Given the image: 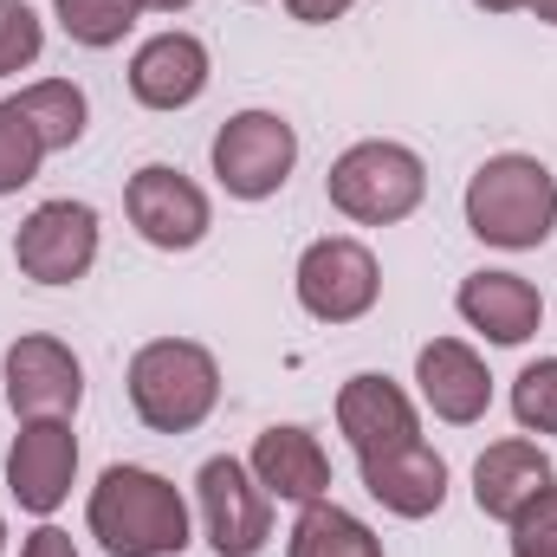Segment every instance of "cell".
<instances>
[{
    "label": "cell",
    "instance_id": "6da1fadb",
    "mask_svg": "<svg viewBox=\"0 0 557 557\" xmlns=\"http://www.w3.org/2000/svg\"><path fill=\"white\" fill-rule=\"evenodd\" d=\"M85 519H91V539L111 557H175L188 545V506L149 467H104Z\"/></svg>",
    "mask_w": 557,
    "mask_h": 557
},
{
    "label": "cell",
    "instance_id": "7a4b0ae2",
    "mask_svg": "<svg viewBox=\"0 0 557 557\" xmlns=\"http://www.w3.org/2000/svg\"><path fill=\"white\" fill-rule=\"evenodd\" d=\"M467 227L486 247L525 253L545 247L557 227V175L539 156H493L467 182Z\"/></svg>",
    "mask_w": 557,
    "mask_h": 557
},
{
    "label": "cell",
    "instance_id": "3957f363",
    "mask_svg": "<svg viewBox=\"0 0 557 557\" xmlns=\"http://www.w3.org/2000/svg\"><path fill=\"white\" fill-rule=\"evenodd\" d=\"M221 403V363L214 350L188 337H156L131 357V409L156 434H195Z\"/></svg>",
    "mask_w": 557,
    "mask_h": 557
},
{
    "label": "cell",
    "instance_id": "277c9868",
    "mask_svg": "<svg viewBox=\"0 0 557 557\" xmlns=\"http://www.w3.org/2000/svg\"><path fill=\"white\" fill-rule=\"evenodd\" d=\"M324 195L337 214L363 221V227H389V221H409L428 195V169H421L416 149L403 143H357L331 162L324 175Z\"/></svg>",
    "mask_w": 557,
    "mask_h": 557
},
{
    "label": "cell",
    "instance_id": "5b68a950",
    "mask_svg": "<svg viewBox=\"0 0 557 557\" xmlns=\"http://www.w3.org/2000/svg\"><path fill=\"white\" fill-rule=\"evenodd\" d=\"M195 499H201V525L214 557H260L273 539V493L253 480V467H240L234 454H214L195 473Z\"/></svg>",
    "mask_w": 557,
    "mask_h": 557
},
{
    "label": "cell",
    "instance_id": "8992f818",
    "mask_svg": "<svg viewBox=\"0 0 557 557\" xmlns=\"http://www.w3.org/2000/svg\"><path fill=\"white\" fill-rule=\"evenodd\" d=\"M298 131L278 111H240L214 131V175L234 201H267L292 182Z\"/></svg>",
    "mask_w": 557,
    "mask_h": 557
},
{
    "label": "cell",
    "instance_id": "52a82bcc",
    "mask_svg": "<svg viewBox=\"0 0 557 557\" xmlns=\"http://www.w3.org/2000/svg\"><path fill=\"white\" fill-rule=\"evenodd\" d=\"M383 292V267L363 240H311L305 260H298V305L318 318V324H357Z\"/></svg>",
    "mask_w": 557,
    "mask_h": 557
},
{
    "label": "cell",
    "instance_id": "ba28073f",
    "mask_svg": "<svg viewBox=\"0 0 557 557\" xmlns=\"http://www.w3.org/2000/svg\"><path fill=\"white\" fill-rule=\"evenodd\" d=\"M13 260L33 285H72L91 273L98 260V214L85 201H39L20 234H13Z\"/></svg>",
    "mask_w": 557,
    "mask_h": 557
},
{
    "label": "cell",
    "instance_id": "9c48e42d",
    "mask_svg": "<svg viewBox=\"0 0 557 557\" xmlns=\"http://www.w3.org/2000/svg\"><path fill=\"white\" fill-rule=\"evenodd\" d=\"M124 214H131V227L143 240L162 247V253H188V247L208 240V195L182 169H169V162H149V169L131 175Z\"/></svg>",
    "mask_w": 557,
    "mask_h": 557
},
{
    "label": "cell",
    "instance_id": "30bf717a",
    "mask_svg": "<svg viewBox=\"0 0 557 557\" xmlns=\"http://www.w3.org/2000/svg\"><path fill=\"white\" fill-rule=\"evenodd\" d=\"M0 376H7V403H13L20 421H65L85 403V370H78V357H72L59 337H46V331L20 337V344L7 350Z\"/></svg>",
    "mask_w": 557,
    "mask_h": 557
},
{
    "label": "cell",
    "instance_id": "8fae6325",
    "mask_svg": "<svg viewBox=\"0 0 557 557\" xmlns=\"http://www.w3.org/2000/svg\"><path fill=\"white\" fill-rule=\"evenodd\" d=\"M78 473V434L65 421H20L13 454H7V486L26 512H59Z\"/></svg>",
    "mask_w": 557,
    "mask_h": 557
},
{
    "label": "cell",
    "instance_id": "7c38bea8",
    "mask_svg": "<svg viewBox=\"0 0 557 557\" xmlns=\"http://www.w3.org/2000/svg\"><path fill=\"white\" fill-rule=\"evenodd\" d=\"M208 91V46L195 33H156L131 59V98L143 111H188Z\"/></svg>",
    "mask_w": 557,
    "mask_h": 557
},
{
    "label": "cell",
    "instance_id": "4fadbf2b",
    "mask_svg": "<svg viewBox=\"0 0 557 557\" xmlns=\"http://www.w3.org/2000/svg\"><path fill=\"white\" fill-rule=\"evenodd\" d=\"M416 383H421V403L441 421H454V428H473V421L493 409V376H486V363H480L460 337L421 344Z\"/></svg>",
    "mask_w": 557,
    "mask_h": 557
},
{
    "label": "cell",
    "instance_id": "5bb4252c",
    "mask_svg": "<svg viewBox=\"0 0 557 557\" xmlns=\"http://www.w3.org/2000/svg\"><path fill=\"white\" fill-rule=\"evenodd\" d=\"M337 428L350 434L357 460L421 441L416 434V403H409L389 376H376V370H363V376H350V383L337 389Z\"/></svg>",
    "mask_w": 557,
    "mask_h": 557
},
{
    "label": "cell",
    "instance_id": "9a60e30c",
    "mask_svg": "<svg viewBox=\"0 0 557 557\" xmlns=\"http://www.w3.org/2000/svg\"><path fill=\"white\" fill-rule=\"evenodd\" d=\"M363 486H370V499H383V512H396V519H428V512H441V499H447V460H441L428 441L389 447V454H363Z\"/></svg>",
    "mask_w": 557,
    "mask_h": 557
},
{
    "label": "cell",
    "instance_id": "2e32d148",
    "mask_svg": "<svg viewBox=\"0 0 557 557\" xmlns=\"http://www.w3.org/2000/svg\"><path fill=\"white\" fill-rule=\"evenodd\" d=\"M545 486H557L552 460H545V447L539 441H493L480 460H473V506L486 512V519H519Z\"/></svg>",
    "mask_w": 557,
    "mask_h": 557
},
{
    "label": "cell",
    "instance_id": "e0dca14e",
    "mask_svg": "<svg viewBox=\"0 0 557 557\" xmlns=\"http://www.w3.org/2000/svg\"><path fill=\"white\" fill-rule=\"evenodd\" d=\"M454 305H460V318H467L473 331H486L493 344H525V337L545 324L539 285L519 278V273H467L460 292H454Z\"/></svg>",
    "mask_w": 557,
    "mask_h": 557
},
{
    "label": "cell",
    "instance_id": "ac0fdd59",
    "mask_svg": "<svg viewBox=\"0 0 557 557\" xmlns=\"http://www.w3.org/2000/svg\"><path fill=\"white\" fill-rule=\"evenodd\" d=\"M247 467H253V480L273 499H292V506H311V499L331 493V460H324V447H318L311 428H267L253 441Z\"/></svg>",
    "mask_w": 557,
    "mask_h": 557
},
{
    "label": "cell",
    "instance_id": "d6986e66",
    "mask_svg": "<svg viewBox=\"0 0 557 557\" xmlns=\"http://www.w3.org/2000/svg\"><path fill=\"white\" fill-rule=\"evenodd\" d=\"M26 124H33V137L46 143V156L52 149H72V143L85 137V117H91V104H85V91L72 85V78H39V85H26L20 98H7Z\"/></svg>",
    "mask_w": 557,
    "mask_h": 557
},
{
    "label": "cell",
    "instance_id": "ffe728a7",
    "mask_svg": "<svg viewBox=\"0 0 557 557\" xmlns=\"http://www.w3.org/2000/svg\"><path fill=\"white\" fill-rule=\"evenodd\" d=\"M292 557H383V539L357 512H344L331 499H311L292 525Z\"/></svg>",
    "mask_w": 557,
    "mask_h": 557
},
{
    "label": "cell",
    "instance_id": "44dd1931",
    "mask_svg": "<svg viewBox=\"0 0 557 557\" xmlns=\"http://www.w3.org/2000/svg\"><path fill=\"white\" fill-rule=\"evenodd\" d=\"M52 13H59V26H65L78 46L104 52V46H117V39L137 26V13H149V7H143V0H52Z\"/></svg>",
    "mask_w": 557,
    "mask_h": 557
},
{
    "label": "cell",
    "instance_id": "7402d4cb",
    "mask_svg": "<svg viewBox=\"0 0 557 557\" xmlns=\"http://www.w3.org/2000/svg\"><path fill=\"white\" fill-rule=\"evenodd\" d=\"M512 416L525 434H557V357H539L512 383Z\"/></svg>",
    "mask_w": 557,
    "mask_h": 557
},
{
    "label": "cell",
    "instance_id": "603a6c76",
    "mask_svg": "<svg viewBox=\"0 0 557 557\" xmlns=\"http://www.w3.org/2000/svg\"><path fill=\"white\" fill-rule=\"evenodd\" d=\"M39 162H46V143L33 137V124L13 104H0V195H20L39 175Z\"/></svg>",
    "mask_w": 557,
    "mask_h": 557
},
{
    "label": "cell",
    "instance_id": "cb8c5ba5",
    "mask_svg": "<svg viewBox=\"0 0 557 557\" xmlns=\"http://www.w3.org/2000/svg\"><path fill=\"white\" fill-rule=\"evenodd\" d=\"M39 46H46L39 13H33L26 0H0V78L26 72V65L39 59Z\"/></svg>",
    "mask_w": 557,
    "mask_h": 557
},
{
    "label": "cell",
    "instance_id": "d4e9b609",
    "mask_svg": "<svg viewBox=\"0 0 557 557\" xmlns=\"http://www.w3.org/2000/svg\"><path fill=\"white\" fill-rule=\"evenodd\" d=\"M512 557H557V486H545L512 519Z\"/></svg>",
    "mask_w": 557,
    "mask_h": 557
},
{
    "label": "cell",
    "instance_id": "484cf974",
    "mask_svg": "<svg viewBox=\"0 0 557 557\" xmlns=\"http://www.w3.org/2000/svg\"><path fill=\"white\" fill-rule=\"evenodd\" d=\"M357 0H285V13L292 20H305V26H331V20H344Z\"/></svg>",
    "mask_w": 557,
    "mask_h": 557
},
{
    "label": "cell",
    "instance_id": "4316f807",
    "mask_svg": "<svg viewBox=\"0 0 557 557\" xmlns=\"http://www.w3.org/2000/svg\"><path fill=\"white\" fill-rule=\"evenodd\" d=\"M20 557H78V545H72V532H59V525H39V532L20 545Z\"/></svg>",
    "mask_w": 557,
    "mask_h": 557
},
{
    "label": "cell",
    "instance_id": "83f0119b",
    "mask_svg": "<svg viewBox=\"0 0 557 557\" xmlns=\"http://www.w3.org/2000/svg\"><path fill=\"white\" fill-rule=\"evenodd\" d=\"M525 7H532V13H539L545 26H557V0H525Z\"/></svg>",
    "mask_w": 557,
    "mask_h": 557
},
{
    "label": "cell",
    "instance_id": "f1b7e54d",
    "mask_svg": "<svg viewBox=\"0 0 557 557\" xmlns=\"http://www.w3.org/2000/svg\"><path fill=\"white\" fill-rule=\"evenodd\" d=\"M473 7H486V13H512V7H525V0H473Z\"/></svg>",
    "mask_w": 557,
    "mask_h": 557
},
{
    "label": "cell",
    "instance_id": "f546056e",
    "mask_svg": "<svg viewBox=\"0 0 557 557\" xmlns=\"http://www.w3.org/2000/svg\"><path fill=\"white\" fill-rule=\"evenodd\" d=\"M143 7H156V13H182V7H195V0H143Z\"/></svg>",
    "mask_w": 557,
    "mask_h": 557
},
{
    "label": "cell",
    "instance_id": "4dcf8cb0",
    "mask_svg": "<svg viewBox=\"0 0 557 557\" xmlns=\"http://www.w3.org/2000/svg\"><path fill=\"white\" fill-rule=\"evenodd\" d=\"M0 539H7V525H0Z\"/></svg>",
    "mask_w": 557,
    "mask_h": 557
}]
</instances>
